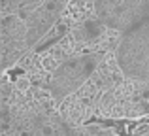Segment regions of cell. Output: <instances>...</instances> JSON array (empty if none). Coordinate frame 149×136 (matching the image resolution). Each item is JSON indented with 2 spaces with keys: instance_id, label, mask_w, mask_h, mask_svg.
Wrapping results in <instances>:
<instances>
[{
  "instance_id": "6da1fadb",
  "label": "cell",
  "mask_w": 149,
  "mask_h": 136,
  "mask_svg": "<svg viewBox=\"0 0 149 136\" xmlns=\"http://www.w3.org/2000/svg\"><path fill=\"white\" fill-rule=\"evenodd\" d=\"M15 89H17L19 93H25V91H29L30 89V80L29 77H17V80H15Z\"/></svg>"
}]
</instances>
